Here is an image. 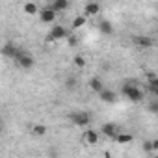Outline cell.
<instances>
[{
    "label": "cell",
    "instance_id": "6da1fadb",
    "mask_svg": "<svg viewBox=\"0 0 158 158\" xmlns=\"http://www.w3.org/2000/svg\"><path fill=\"white\" fill-rule=\"evenodd\" d=\"M121 91H123V95H125L128 101H132V102L143 101V95H145V91H143L139 86H136V84H125V86L121 88Z\"/></svg>",
    "mask_w": 158,
    "mask_h": 158
},
{
    "label": "cell",
    "instance_id": "7a4b0ae2",
    "mask_svg": "<svg viewBox=\"0 0 158 158\" xmlns=\"http://www.w3.org/2000/svg\"><path fill=\"white\" fill-rule=\"evenodd\" d=\"M69 119H71L76 127H88V125L91 123V115H89V112H84V110L71 112V114H69Z\"/></svg>",
    "mask_w": 158,
    "mask_h": 158
},
{
    "label": "cell",
    "instance_id": "3957f363",
    "mask_svg": "<svg viewBox=\"0 0 158 158\" xmlns=\"http://www.w3.org/2000/svg\"><path fill=\"white\" fill-rule=\"evenodd\" d=\"M0 52H2V56L6 58H11V60H17L21 54H23V48H19L15 43H6L2 45V48H0Z\"/></svg>",
    "mask_w": 158,
    "mask_h": 158
},
{
    "label": "cell",
    "instance_id": "277c9868",
    "mask_svg": "<svg viewBox=\"0 0 158 158\" xmlns=\"http://www.w3.org/2000/svg\"><path fill=\"white\" fill-rule=\"evenodd\" d=\"M67 35H69V32H67L65 26L54 24V26L50 28V32H48V41H60V39H65Z\"/></svg>",
    "mask_w": 158,
    "mask_h": 158
},
{
    "label": "cell",
    "instance_id": "5b68a950",
    "mask_svg": "<svg viewBox=\"0 0 158 158\" xmlns=\"http://www.w3.org/2000/svg\"><path fill=\"white\" fill-rule=\"evenodd\" d=\"M15 61H17V65H19L21 69H32V67H34V63H35L34 56H32V54H28V52H24V50H23V54H21Z\"/></svg>",
    "mask_w": 158,
    "mask_h": 158
},
{
    "label": "cell",
    "instance_id": "8992f818",
    "mask_svg": "<svg viewBox=\"0 0 158 158\" xmlns=\"http://www.w3.org/2000/svg\"><path fill=\"white\" fill-rule=\"evenodd\" d=\"M39 19H41L45 24H52V23L56 21V13H54L50 8H43V10H39Z\"/></svg>",
    "mask_w": 158,
    "mask_h": 158
},
{
    "label": "cell",
    "instance_id": "52a82bcc",
    "mask_svg": "<svg viewBox=\"0 0 158 158\" xmlns=\"http://www.w3.org/2000/svg\"><path fill=\"white\" fill-rule=\"evenodd\" d=\"M99 99L102 101V102H106V104H114L115 101H117V93L115 91H112V89H102L101 93H99Z\"/></svg>",
    "mask_w": 158,
    "mask_h": 158
},
{
    "label": "cell",
    "instance_id": "ba28073f",
    "mask_svg": "<svg viewBox=\"0 0 158 158\" xmlns=\"http://www.w3.org/2000/svg\"><path fill=\"white\" fill-rule=\"evenodd\" d=\"M84 141L88 143V145H97L99 143V132L97 130H93V128H88V130H84Z\"/></svg>",
    "mask_w": 158,
    "mask_h": 158
},
{
    "label": "cell",
    "instance_id": "9c48e42d",
    "mask_svg": "<svg viewBox=\"0 0 158 158\" xmlns=\"http://www.w3.org/2000/svg\"><path fill=\"white\" fill-rule=\"evenodd\" d=\"M101 134H104L106 138H115L119 132H117V125H114V123H104L102 127H101Z\"/></svg>",
    "mask_w": 158,
    "mask_h": 158
},
{
    "label": "cell",
    "instance_id": "30bf717a",
    "mask_svg": "<svg viewBox=\"0 0 158 158\" xmlns=\"http://www.w3.org/2000/svg\"><path fill=\"white\" fill-rule=\"evenodd\" d=\"M101 13V4L97 2H88L84 6V17H91V15H99Z\"/></svg>",
    "mask_w": 158,
    "mask_h": 158
},
{
    "label": "cell",
    "instance_id": "8fae6325",
    "mask_svg": "<svg viewBox=\"0 0 158 158\" xmlns=\"http://www.w3.org/2000/svg\"><path fill=\"white\" fill-rule=\"evenodd\" d=\"M134 43L138 45V48H151V47L154 45L152 37H149V35H139V37L134 39Z\"/></svg>",
    "mask_w": 158,
    "mask_h": 158
},
{
    "label": "cell",
    "instance_id": "7c38bea8",
    "mask_svg": "<svg viewBox=\"0 0 158 158\" xmlns=\"http://www.w3.org/2000/svg\"><path fill=\"white\" fill-rule=\"evenodd\" d=\"M48 8H50V10L58 15L60 11H65V10L69 8V0H54V2H52Z\"/></svg>",
    "mask_w": 158,
    "mask_h": 158
},
{
    "label": "cell",
    "instance_id": "4fadbf2b",
    "mask_svg": "<svg viewBox=\"0 0 158 158\" xmlns=\"http://www.w3.org/2000/svg\"><path fill=\"white\" fill-rule=\"evenodd\" d=\"M89 89L93 91V93H101L102 89H104V84H102V80L99 76H93L91 80H89Z\"/></svg>",
    "mask_w": 158,
    "mask_h": 158
},
{
    "label": "cell",
    "instance_id": "5bb4252c",
    "mask_svg": "<svg viewBox=\"0 0 158 158\" xmlns=\"http://www.w3.org/2000/svg\"><path fill=\"white\" fill-rule=\"evenodd\" d=\"M99 32L104 34V35H112L114 34V24L110 21H101L99 23Z\"/></svg>",
    "mask_w": 158,
    "mask_h": 158
},
{
    "label": "cell",
    "instance_id": "9a60e30c",
    "mask_svg": "<svg viewBox=\"0 0 158 158\" xmlns=\"http://www.w3.org/2000/svg\"><path fill=\"white\" fill-rule=\"evenodd\" d=\"M23 10H24L26 15H37V13H39V6H37L35 2H26V4L23 6Z\"/></svg>",
    "mask_w": 158,
    "mask_h": 158
},
{
    "label": "cell",
    "instance_id": "2e32d148",
    "mask_svg": "<svg viewBox=\"0 0 158 158\" xmlns=\"http://www.w3.org/2000/svg\"><path fill=\"white\" fill-rule=\"evenodd\" d=\"M45 134H47V127H45V125H34V127H32V136L43 138Z\"/></svg>",
    "mask_w": 158,
    "mask_h": 158
},
{
    "label": "cell",
    "instance_id": "e0dca14e",
    "mask_svg": "<svg viewBox=\"0 0 158 158\" xmlns=\"http://www.w3.org/2000/svg\"><path fill=\"white\" fill-rule=\"evenodd\" d=\"M84 24H86V17H84V15H76V17L73 19L71 28H73V30H78V28H82Z\"/></svg>",
    "mask_w": 158,
    "mask_h": 158
},
{
    "label": "cell",
    "instance_id": "ac0fdd59",
    "mask_svg": "<svg viewBox=\"0 0 158 158\" xmlns=\"http://www.w3.org/2000/svg\"><path fill=\"white\" fill-rule=\"evenodd\" d=\"M132 139H134V136H132V134H128V132H125V134H117V136H115V141H117V143H121V145L130 143Z\"/></svg>",
    "mask_w": 158,
    "mask_h": 158
},
{
    "label": "cell",
    "instance_id": "d6986e66",
    "mask_svg": "<svg viewBox=\"0 0 158 158\" xmlns=\"http://www.w3.org/2000/svg\"><path fill=\"white\" fill-rule=\"evenodd\" d=\"M147 89H149L152 95H156V93H158V78H154V80H149Z\"/></svg>",
    "mask_w": 158,
    "mask_h": 158
},
{
    "label": "cell",
    "instance_id": "ffe728a7",
    "mask_svg": "<svg viewBox=\"0 0 158 158\" xmlns=\"http://www.w3.org/2000/svg\"><path fill=\"white\" fill-rule=\"evenodd\" d=\"M73 60H74V65H76V67H86V58H84L82 54H76Z\"/></svg>",
    "mask_w": 158,
    "mask_h": 158
},
{
    "label": "cell",
    "instance_id": "44dd1931",
    "mask_svg": "<svg viewBox=\"0 0 158 158\" xmlns=\"http://www.w3.org/2000/svg\"><path fill=\"white\" fill-rule=\"evenodd\" d=\"M65 39H67V45H69V47H76V45H78V37H76L74 34H71V32H69V35H67Z\"/></svg>",
    "mask_w": 158,
    "mask_h": 158
},
{
    "label": "cell",
    "instance_id": "7402d4cb",
    "mask_svg": "<svg viewBox=\"0 0 158 158\" xmlns=\"http://www.w3.org/2000/svg\"><path fill=\"white\" fill-rule=\"evenodd\" d=\"M65 86H67L71 91H74V88H76V78H74V76H69L67 80H65Z\"/></svg>",
    "mask_w": 158,
    "mask_h": 158
},
{
    "label": "cell",
    "instance_id": "603a6c76",
    "mask_svg": "<svg viewBox=\"0 0 158 158\" xmlns=\"http://www.w3.org/2000/svg\"><path fill=\"white\" fill-rule=\"evenodd\" d=\"M143 151L152 152V141H145V143H143Z\"/></svg>",
    "mask_w": 158,
    "mask_h": 158
},
{
    "label": "cell",
    "instance_id": "cb8c5ba5",
    "mask_svg": "<svg viewBox=\"0 0 158 158\" xmlns=\"http://www.w3.org/2000/svg\"><path fill=\"white\" fill-rule=\"evenodd\" d=\"M152 151H158V139H152Z\"/></svg>",
    "mask_w": 158,
    "mask_h": 158
},
{
    "label": "cell",
    "instance_id": "d4e9b609",
    "mask_svg": "<svg viewBox=\"0 0 158 158\" xmlns=\"http://www.w3.org/2000/svg\"><path fill=\"white\" fill-rule=\"evenodd\" d=\"M151 112H156V102H154V101L151 102Z\"/></svg>",
    "mask_w": 158,
    "mask_h": 158
},
{
    "label": "cell",
    "instance_id": "484cf974",
    "mask_svg": "<svg viewBox=\"0 0 158 158\" xmlns=\"http://www.w3.org/2000/svg\"><path fill=\"white\" fill-rule=\"evenodd\" d=\"M2 127H4V121H2V117H0V130H2Z\"/></svg>",
    "mask_w": 158,
    "mask_h": 158
}]
</instances>
